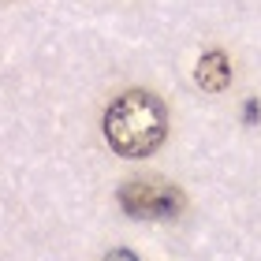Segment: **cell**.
<instances>
[{"mask_svg": "<svg viewBox=\"0 0 261 261\" xmlns=\"http://www.w3.org/2000/svg\"><path fill=\"white\" fill-rule=\"evenodd\" d=\"M109 261H138V257L130 254V250H112V254H109Z\"/></svg>", "mask_w": 261, "mask_h": 261, "instance_id": "277c9868", "label": "cell"}, {"mask_svg": "<svg viewBox=\"0 0 261 261\" xmlns=\"http://www.w3.org/2000/svg\"><path fill=\"white\" fill-rule=\"evenodd\" d=\"M246 120H250V123H257V101H250V105H246Z\"/></svg>", "mask_w": 261, "mask_h": 261, "instance_id": "5b68a950", "label": "cell"}, {"mask_svg": "<svg viewBox=\"0 0 261 261\" xmlns=\"http://www.w3.org/2000/svg\"><path fill=\"white\" fill-rule=\"evenodd\" d=\"M164 130H168V112H164L161 97H153L146 90H127L105 112V138H109V146L130 161L149 157L164 142Z\"/></svg>", "mask_w": 261, "mask_h": 261, "instance_id": "6da1fadb", "label": "cell"}, {"mask_svg": "<svg viewBox=\"0 0 261 261\" xmlns=\"http://www.w3.org/2000/svg\"><path fill=\"white\" fill-rule=\"evenodd\" d=\"M120 205L138 220H164L183 209V191L161 179H135L120 191Z\"/></svg>", "mask_w": 261, "mask_h": 261, "instance_id": "7a4b0ae2", "label": "cell"}, {"mask_svg": "<svg viewBox=\"0 0 261 261\" xmlns=\"http://www.w3.org/2000/svg\"><path fill=\"white\" fill-rule=\"evenodd\" d=\"M194 79H198V86L205 90V93H220V90H228V82H231L228 56H224L220 49L201 53V60H198V67H194Z\"/></svg>", "mask_w": 261, "mask_h": 261, "instance_id": "3957f363", "label": "cell"}]
</instances>
